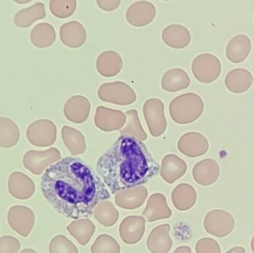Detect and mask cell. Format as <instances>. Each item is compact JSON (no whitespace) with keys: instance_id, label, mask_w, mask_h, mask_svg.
Listing matches in <instances>:
<instances>
[{"instance_id":"obj_1","label":"cell","mask_w":254,"mask_h":253,"mask_svg":"<svg viewBox=\"0 0 254 253\" xmlns=\"http://www.w3.org/2000/svg\"><path fill=\"white\" fill-rule=\"evenodd\" d=\"M40 186L49 204L74 220L89 218L101 202L111 197L104 181L77 157H66L49 166Z\"/></svg>"},{"instance_id":"obj_2","label":"cell","mask_w":254,"mask_h":253,"mask_svg":"<svg viewBox=\"0 0 254 253\" xmlns=\"http://www.w3.org/2000/svg\"><path fill=\"white\" fill-rule=\"evenodd\" d=\"M95 169L112 194L149 182L160 165L144 143L131 135H121L99 157Z\"/></svg>"},{"instance_id":"obj_3","label":"cell","mask_w":254,"mask_h":253,"mask_svg":"<svg viewBox=\"0 0 254 253\" xmlns=\"http://www.w3.org/2000/svg\"><path fill=\"white\" fill-rule=\"evenodd\" d=\"M204 227L205 231L217 238L229 236L234 227L235 219L230 212L223 209H213L207 212L204 217Z\"/></svg>"},{"instance_id":"obj_4","label":"cell","mask_w":254,"mask_h":253,"mask_svg":"<svg viewBox=\"0 0 254 253\" xmlns=\"http://www.w3.org/2000/svg\"><path fill=\"white\" fill-rule=\"evenodd\" d=\"M192 72L198 81L210 83L217 80L222 72V64L217 56L204 53L195 58L192 63Z\"/></svg>"},{"instance_id":"obj_5","label":"cell","mask_w":254,"mask_h":253,"mask_svg":"<svg viewBox=\"0 0 254 253\" xmlns=\"http://www.w3.org/2000/svg\"><path fill=\"white\" fill-rule=\"evenodd\" d=\"M7 222L18 234L22 237H28L35 224V215L27 206H13L7 212Z\"/></svg>"},{"instance_id":"obj_6","label":"cell","mask_w":254,"mask_h":253,"mask_svg":"<svg viewBox=\"0 0 254 253\" xmlns=\"http://www.w3.org/2000/svg\"><path fill=\"white\" fill-rule=\"evenodd\" d=\"M146 231V220L143 217L130 215L126 217L119 226V234L124 243L135 245L138 243Z\"/></svg>"},{"instance_id":"obj_7","label":"cell","mask_w":254,"mask_h":253,"mask_svg":"<svg viewBox=\"0 0 254 253\" xmlns=\"http://www.w3.org/2000/svg\"><path fill=\"white\" fill-rule=\"evenodd\" d=\"M59 151L55 148L44 152H30L25 154L23 163L25 168L36 175L43 173L46 167L59 160Z\"/></svg>"},{"instance_id":"obj_8","label":"cell","mask_w":254,"mask_h":253,"mask_svg":"<svg viewBox=\"0 0 254 253\" xmlns=\"http://www.w3.org/2000/svg\"><path fill=\"white\" fill-rule=\"evenodd\" d=\"M142 215L148 222L170 218L172 216V210L167 204L165 196L161 193L152 194L147 200Z\"/></svg>"},{"instance_id":"obj_9","label":"cell","mask_w":254,"mask_h":253,"mask_svg":"<svg viewBox=\"0 0 254 253\" xmlns=\"http://www.w3.org/2000/svg\"><path fill=\"white\" fill-rule=\"evenodd\" d=\"M220 176V167L216 160L204 159L197 163L192 169L194 181L203 187L215 184Z\"/></svg>"},{"instance_id":"obj_10","label":"cell","mask_w":254,"mask_h":253,"mask_svg":"<svg viewBox=\"0 0 254 253\" xmlns=\"http://www.w3.org/2000/svg\"><path fill=\"white\" fill-rule=\"evenodd\" d=\"M148 198L147 189L143 186L125 189L116 193L115 197L116 204L122 209H138L146 202Z\"/></svg>"},{"instance_id":"obj_11","label":"cell","mask_w":254,"mask_h":253,"mask_svg":"<svg viewBox=\"0 0 254 253\" xmlns=\"http://www.w3.org/2000/svg\"><path fill=\"white\" fill-rule=\"evenodd\" d=\"M10 196L19 200H28L34 196L35 184L34 181L22 172H13L9 177L7 184Z\"/></svg>"},{"instance_id":"obj_12","label":"cell","mask_w":254,"mask_h":253,"mask_svg":"<svg viewBox=\"0 0 254 253\" xmlns=\"http://www.w3.org/2000/svg\"><path fill=\"white\" fill-rule=\"evenodd\" d=\"M170 224L157 226L151 231L146 241L148 250L152 253H168L173 248L170 236Z\"/></svg>"},{"instance_id":"obj_13","label":"cell","mask_w":254,"mask_h":253,"mask_svg":"<svg viewBox=\"0 0 254 253\" xmlns=\"http://www.w3.org/2000/svg\"><path fill=\"white\" fill-rule=\"evenodd\" d=\"M254 83L252 73L246 68H234L225 77V84L229 92L242 94L249 91Z\"/></svg>"},{"instance_id":"obj_14","label":"cell","mask_w":254,"mask_h":253,"mask_svg":"<svg viewBox=\"0 0 254 253\" xmlns=\"http://www.w3.org/2000/svg\"><path fill=\"white\" fill-rule=\"evenodd\" d=\"M187 169V163L182 159L174 154H169L162 160L160 175L167 184H174L185 175Z\"/></svg>"},{"instance_id":"obj_15","label":"cell","mask_w":254,"mask_h":253,"mask_svg":"<svg viewBox=\"0 0 254 253\" xmlns=\"http://www.w3.org/2000/svg\"><path fill=\"white\" fill-rule=\"evenodd\" d=\"M252 47V41L248 36L245 34L235 36L227 46V57L234 63H241L250 54Z\"/></svg>"},{"instance_id":"obj_16","label":"cell","mask_w":254,"mask_h":253,"mask_svg":"<svg viewBox=\"0 0 254 253\" xmlns=\"http://www.w3.org/2000/svg\"><path fill=\"white\" fill-rule=\"evenodd\" d=\"M187 140L179 141L180 152L190 157H196L204 155L209 149L207 138L199 133H190L185 135Z\"/></svg>"},{"instance_id":"obj_17","label":"cell","mask_w":254,"mask_h":253,"mask_svg":"<svg viewBox=\"0 0 254 253\" xmlns=\"http://www.w3.org/2000/svg\"><path fill=\"white\" fill-rule=\"evenodd\" d=\"M173 206L179 211H188L195 206L197 202V193L189 184H181L176 186L171 196Z\"/></svg>"},{"instance_id":"obj_18","label":"cell","mask_w":254,"mask_h":253,"mask_svg":"<svg viewBox=\"0 0 254 253\" xmlns=\"http://www.w3.org/2000/svg\"><path fill=\"white\" fill-rule=\"evenodd\" d=\"M95 229V224L89 218L74 220L66 227L67 231L82 246H86L90 242Z\"/></svg>"},{"instance_id":"obj_19","label":"cell","mask_w":254,"mask_h":253,"mask_svg":"<svg viewBox=\"0 0 254 253\" xmlns=\"http://www.w3.org/2000/svg\"><path fill=\"white\" fill-rule=\"evenodd\" d=\"M94 218L101 225L113 227L119 221V212L116 206L109 201L101 202L93 211Z\"/></svg>"},{"instance_id":"obj_20","label":"cell","mask_w":254,"mask_h":253,"mask_svg":"<svg viewBox=\"0 0 254 253\" xmlns=\"http://www.w3.org/2000/svg\"><path fill=\"white\" fill-rule=\"evenodd\" d=\"M92 253H120L121 247L117 241L110 235L101 234L91 247Z\"/></svg>"},{"instance_id":"obj_21","label":"cell","mask_w":254,"mask_h":253,"mask_svg":"<svg viewBox=\"0 0 254 253\" xmlns=\"http://www.w3.org/2000/svg\"><path fill=\"white\" fill-rule=\"evenodd\" d=\"M49 253H79L77 247L65 236L58 235L51 241Z\"/></svg>"},{"instance_id":"obj_22","label":"cell","mask_w":254,"mask_h":253,"mask_svg":"<svg viewBox=\"0 0 254 253\" xmlns=\"http://www.w3.org/2000/svg\"><path fill=\"white\" fill-rule=\"evenodd\" d=\"M196 253H221L219 244L211 238H203L195 245Z\"/></svg>"},{"instance_id":"obj_23","label":"cell","mask_w":254,"mask_h":253,"mask_svg":"<svg viewBox=\"0 0 254 253\" xmlns=\"http://www.w3.org/2000/svg\"><path fill=\"white\" fill-rule=\"evenodd\" d=\"M20 248L19 241L13 236H6L0 238V253H17Z\"/></svg>"},{"instance_id":"obj_24","label":"cell","mask_w":254,"mask_h":253,"mask_svg":"<svg viewBox=\"0 0 254 253\" xmlns=\"http://www.w3.org/2000/svg\"><path fill=\"white\" fill-rule=\"evenodd\" d=\"M226 253H246V251L243 247L237 246L231 248Z\"/></svg>"},{"instance_id":"obj_25","label":"cell","mask_w":254,"mask_h":253,"mask_svg":"<svg viewBox=\"0 0 254 253\" xmlns=\"http://www.w3.org/2000/svg\"><path fill=\"white\" fill-rule=\"evenodd\" d=\"M173 253H192V251L190 247L182 246L178 248Z\"/></svg>"},{"instance_id":"obj_26","label":"cell","mask_w":254,"mask_h":253,"mask_svg":"<svg viewBox=\"0 0 254 253\" xmlns=\"http://www.w3.org/2000/svg\"><path fill=\"white\" fill-rule=\"evenodd\" d=\"M19 253H38L37 251H34L33 249H25L23 250V251H21Z\"/></svg>"},{"instance_id":"obj_27","label":"cell","mask_w":254,"mask_h":253,"mask_svg":"<svg viewBox=\"0 0 254 253\" xmlns=\"http://www.w3.org/2000/svg\"><path fill=\"white\" fill-rule=\"evenodd\" d=\"M251 248H252V252L254 253V236L252 238V242H251Z\"/></svg>"}]
</instances>
